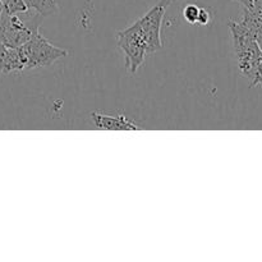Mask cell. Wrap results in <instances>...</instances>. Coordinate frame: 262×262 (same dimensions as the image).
Returning a JSON list of instances; mask_svg holds the SVG:
<instances>
[{
	"mask_svg": "<svg viewBox=\"0 0 262 262\" xmlns=\"http://www.w3.org/2000/svg\"><path fill=\"white\" fill-rule=\"evenodd\" d=\"M234 51L238 68L245 77L250 78L251 86L262 87V49L252 33L238 20H230Z\"/></svg>",
	"mask_w": 262,
	"mask_h": 262,
	"instance_id": "cell-1",
	"label": "cell"
},
{
	"mask_svg": "<svg viewBox=\"0 0 262 262\" xmlns=\"http://www.w3.org/2000/svg\"><path fill=\"white\" fill-rule=\"evenodd\" d=\"M18 49H19L20 56H22L25 71L49 67L54 61L59 60L69 54V51L66 49L53 45L50 41L40 35V32H36L27 42L23 43L22 46H18Z\"/></svg>",
	"mask_w": 262,
	"mask_h": 262,
	"instance_id": "cell-2",
	"label": "cell"
},
{
	"mask_svg": "<svg viewBox=\"0 0 262 262\" xmlns=\"http://www.w3.org/2000/svg\"><path fill=\"white\" fill-rule=\"evenodd\" d=\"M42 17L35 12L28 20H23L19 14H8L3 10L0 17V42L8 48H18L27 42L36 32H38L40 20Z\"/></svg>",
	"mask_w": 262,
	"mask_h": 262,
	"instance_id": "cell-3",
	"label": "cell"
},
{
	"mask_svg": "<svg viewBox=\"0 0 262 262\" xmlns=\"http://www.w3.org/2000/svg\"><path fill=\"white\" fill-rule=\"evenodd\" d=\"M118 46L125 58V68L129 73H136L147 55V42L137 22L122 30L117 35Z\"/></svg>",
	"mask_w": 262,
	"mask_h": 262,
	"instance_id": "cell-4",
	"label": "cell"
},
{
	"mask_svg": "<svg viewBox=\"0 0 262 262\" xmlns=\"http://www.w3.org/2000/svg\"><path fill=\"white\" fill-rule=\"evenodd\" d=\"M171 0H160L155 7L151 8L143 17L136 20L143 32L147 42V53L152 54L161 50L163 41H161V22L165 15L166 8Z\"/></svg>",
	"mask_w": 262,
	"mask_h": 262,
	"instance_id": "cell-5",
	"label": "cell"
},
{
	"mask_svg": "<svg viewBox=\"0 0 262 262\" xmlns=\"http://www.w3.org/2000/svg\"><path fill=\"white\" fill-rule=\"evenodd\" d=\"M92 120H94L95 125L100 129H112V130H138L140 127L128 119L124 115H106L102 113H92L91 114Z\"/></svg>",
	"mask_w": 262,
	"mask_h": 262,
	"instance_id": "cell-6",
	"label": "cell"
},
{
	"mask_svg": "<svg viewBox=\"0 0 262 262\" xmlns=\"http://www.w3.org/2000/svg\"><path fill=\"white\" fill-rule=\"evenodd\" d=\"M28 9H33L42 17L54 14L59 10V5L56 0H25Z\"/></svg>",
	"mask_w": 262,
	"mask_h": 262,
	"instance_id": "cell-7",
	"label": "cell"
},
{
	"mask_svg": "<svg viewBox=\"0 0 262 262\" xmlns=\"http://www.w3.org/2000/svg\"><path fill=\"white\" fill-rule=\"evenodd\" d=\"M3 10L8 14H23L30 10L25 0H3Z\"/></svg>",
	"mask_w": 262,
	"mask_h": 262,
	"instance_id": "cell-8",
	"label": "cell"
},
{
	"mask_svg": "<svg viewBox=\"0 0 262 262\" xmlns=\"http://www.w3.org/2000/svg\"><path fill=\"white\" fill-rule=\"evenodd\" d=\"M200 13V7H197L196 4H188L184 7L183 9V17L191 25L197 23V18H199Z\"/></svg>",
	"mask_w": 262,
	"mask_h": 262,
	"instance_id": "cell-9",
	"label": "cell"
},
{
	"mask_svg": "<svg viewBox=\"0 0 262 262\" xmlns=\"http://www.w3.org/2000/svg\"><path fill=\"white\" fill-rule=\"evenodd\" d=\"M210 20H211V15H210V13L207 12L205 8H200L197 23H200V25H202V26H206V25H209Z\"/></svg>",
	"mask_w": 262,
	"mask_h": 262,
	"instance_id": "cell-10",
	"label": "cell"
},
{
	"mask_svg": "<svg viewBox=\"0 0 262 262\" xmlns=\"http://www.w3.org/2000/svg\"><path fill=\"white\" fill-rule=\"evenodd\" d=\"M7 51L8 46L3 45L0 42V73H4L5 71V59H7Z\"/></svg>",
	"mask_w": 262,
	"mask_h": 262,
	"instance_id": "cell-11",
	"label": "cell"
}]
</instances>
